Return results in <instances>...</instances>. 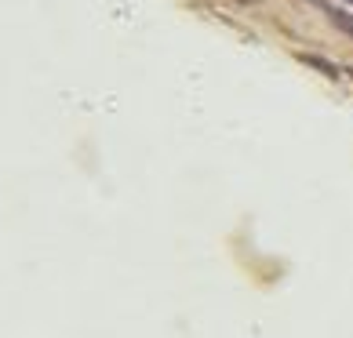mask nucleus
<instances>
[{
    "instance_id": "obj_1",
    "label": "nucleus",
    "mask_w": 353,
    "mask_h": 338,
    "mask_svg": "<svg viewBox=\"0 0 353 338\" xmlns=\"http://www.w3.org/2000/svg\"><path fill=\"white\" fill-rule=\"evenodd\" d=\"M328 19L339 25V30H346L350 36H353V15H343V11H335V8H328Z\"/></svg>"
},
{
    "instance_id": "obj_2",
    "label": "nucleus",
    "mask_w": 353,
    "mask_h": 338,
    "mask_svg": "<svg viewBox=\"0 0 353 338\" xmlns=\"http://www.w3.org/2000/svg\"><path fill=\"white\" fill-rule=\"evenodd\" d=\"M350 4H353V0H350Z\"/></svg>"
}]
</instances>
